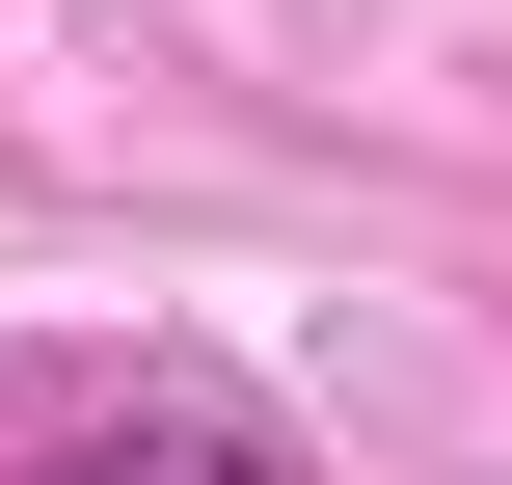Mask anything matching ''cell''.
I'll return each instance as SVG.
<instances>
[{"instance_id":"obj_1","label":"cell","mask_w":512,"mask_h":485,"mask_svg":"<svg viewBox=\"0 0 512 485\" xmlns=\"http://www.w3.org/2000/svg\"><path fill=\"white\" fill-rule=\"evenodd\" d=\"M27 485H297V459H270L243 405H108V432H54Z\"/></svg>"}]
</instances>
